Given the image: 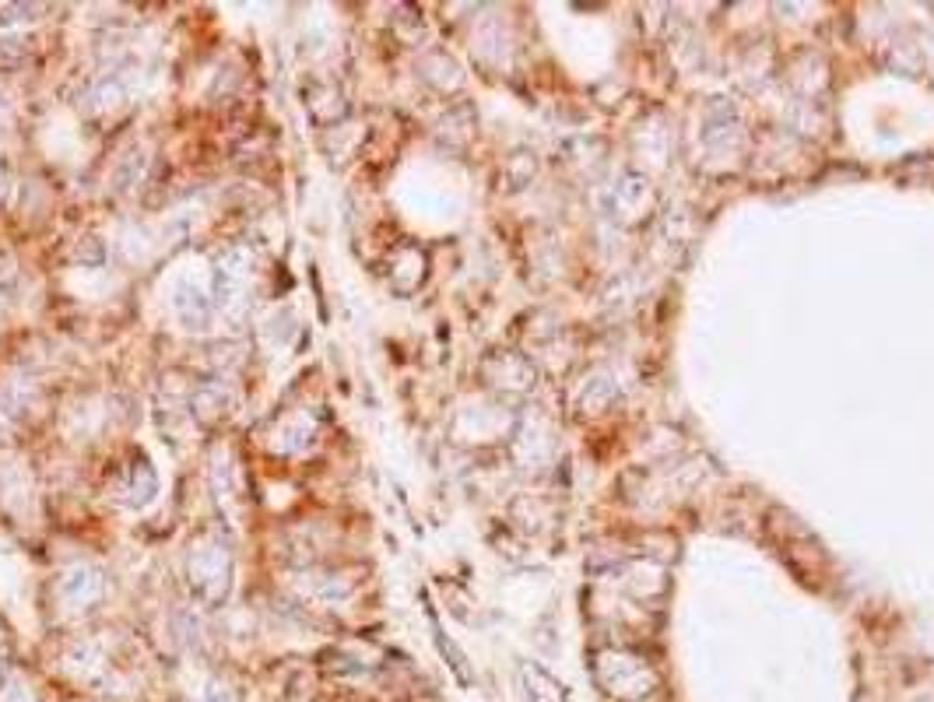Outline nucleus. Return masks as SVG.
Returning a JSON list of instances; mask_svg holds the SVG:
<instances>
[{
    "label": "nucleus",
    "instance_id": "nucleus-1",
    "mask_svg": "<svg viewBox=\"0 0 934 702\" xmlns=\"http://www.w3.org/2000/svg\"><path fill=\"white\" fill-rule=\"evenodd\" d=\"M204 702H232V699H229V692H225V688L211 685L208 692H204Z\"/></svg>",
    "mask_w": 934,
    "mask_h": 702
}]
</instances>
